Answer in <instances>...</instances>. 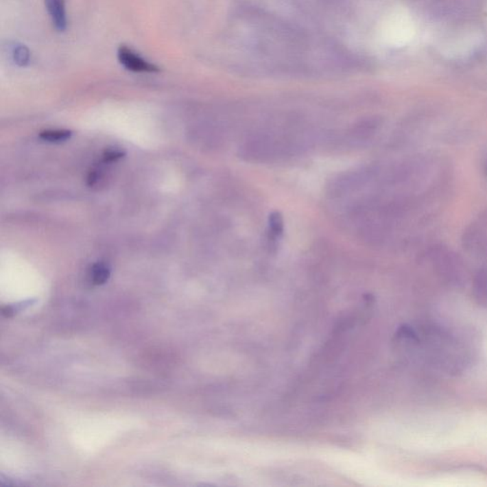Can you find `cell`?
<instances>
[{"label": "cell", "mask_w": 487, "mask_h": 487, "mask_svg": "<svg viewBox=\"0 0 487 487\" xmlns=\"http://www.w3.org/2000/svg\"><path fill=\"white\" fill-rule=\"evenodd\" d=\"M14 58L19 65H27L29 59L28 49H27L25 46H17L16 48H14Z\"/></svg>", "instance_id": "cell-7"}, {"label": "cell", "mask_w": 487, "mask_h": 487, "mask_svg": "<svg viewBox=\"0 0 487 487\" xmlns=\"http://www.w3.org/2000/svg\"><path fill=\"white\" fill-rule=\"evenodd\" d=\"M118 59L127 70L134 73H157L159 69L154 64L147 62L141 56L126 46H121L118 50Z\"/></svg>", "instance_id": "cell-2"}, {"label": "cell", "mask_w": 487, "mask_h": 487, "mask_svg": "<svg viewBox=\"0 0 487 487\" xmlns=\"http://www.w3.org/2000/svg\"><path fill=\"white\" fill-rule=\"evenodd\" d=\"M110 274L109 268L103 264V263H97V264L93 265L92 270H91L92 282L97 286L104 285L109 280Z\"/></svg>", "instance_id": "cell-5"}, {"label": "cell", "mask_w": 487, "mask_h": 487, "mask_svg": "<svg viewBox=\"0 0 487 487\" xmlns=\"http://www.w3.org/2000/svg\"><path fill=\"white\" fill-rule=\"evenodd\" d=\"M284 230V222L279 213H273L270 216V235L272 237H278Z\"/></svg>", "instance_id": "cell-6"}, {"label": "cell", "mask_w": 487, "mask_h": 487, "mask_svg": "<svg viewBox=\"0 0 487 487\" xmlns=\"http://www.w3.org/2000/svg\"><path fill=\"white\" fill-rule=\"evenodd\" d=\"M486 174H487V168H486Z\"/></svg>", "instance_id": "cell-9"}, {"label": "cell", "mask_w": 487, "mask_h": 487, "mask_svg": "<svg viewBox=\"0 0 487 487\" xmlns=\"http://www.w3.org/2000/svg\"><path fill=\"white\" fill-rule=\"evenodd\" d=\"M476 287L479 294L487 295V270L479 273L476 279Z\"/></svg>", "instance_id": "cell-8"}, {"label": "cell", "mask_w": 487, "mask_h": 487, "mask_svg": "<svg viewBox=\"0 0 487 487\" xmlns=\"http://www.w3.org/2000/svg\"><path fill=\"white\" fill-rule=\"evenodd\" d=\"M44 141L51 142V143H60V142L67 141L72 136V132L68 130H47L39 134Z\"/></svg>", "instance_id": "cell-4"}, {"label": "cell", "mask_w": 487, "mask_h": 487, "mask_svg": "<svg viewBox=\"0 0 487 487\" xmlns=\"http://www.w3.org/2000/svg\"><path fill=\"white\" fill-rule=\"evenodd\" d=\"M412 21L403 11H394L388 14L381 26V36L390 45H405L412 38Z\"/></svg>", "instance_id": "cell-1"}, {"label": "cell", "mask_w": 487, "mask_h": 487, "mask_svg": "<svg viewBox=\"0 0 487 487\" xmlns=\"http://www.w3.org/2000/svg\"><path fill=\"white\" fill-rule=\"evenodd\" d=\"M46 4L54 25L58 31H64L67 26L65 2L64 0H46Z\"/></svg>", "instance_id": "cell-3"}]
</instances>
